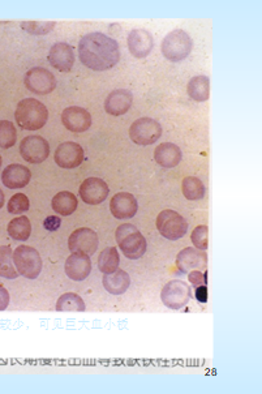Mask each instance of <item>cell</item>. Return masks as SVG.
I'll list each match as a JSON object with an SVG mask.
<instances>
[{"label": "cell", "instance_id": "obj_1", "mask_svg": "<svg viewBox=\"0 0 262 394\" xmlns=\"http://www.w3.org/2000/svg\"><path fill=\"white\" fill-rule=\"evenodd\" d=\"M78 57L85 67L95 72H103L118 64L120 60L119 43L100 32L86 34L78 43Z\"/></svg>", "mask_w": 262, "mask_h": 394}, {"label": "cell", "instance_id": "obj_29", "mask_svg": "<svg viewBox=\"0 0 262 394\" xmlns=\"http://www.w3.org/2000/svg\"><path fill=\"white\" fill-rule=\"evenodd\" d=\"M120 264V256L115 247H107L101 252L98 257V269L103 274H110L119 269Z\"/></svg>", "mask_w": 262, "mask_h": 394}, {"label": "cell", "instance_id": "obj_24", "mask_svg": "<svg viewBox=\"0 0 262 394\" xmlns=\"http://www.w3.org/2000/svg\"><path fill=\"white\" fill-rule=\"evenodd\" d=\"M188 95L196 102H205L210 98V79L208 76H195L186 85Z\"/></svg>", "mask_w": 262, "mask_h": 394}, {"label": "cell", "instance_id": "obj_7", "mask_svg": "<svg viewBox=\"0 0 262 394\" xmlns=\"http://www.w3.org/2000/svg\"><path fill=\"white\" fill-rule=\"evenodd\" d=\"M162 136V126L160 122L152 117H140L129 128V137L136 145L148 146L157 143Z\"/></svg>", "mask_w": 262, "mask_h": 394}, {"label": "cell", "instance_id": "obj_30", "mask_svg": "<svg viewBox=\"0 0 262 394\" xmlns=\"http://www.w3.org/2000/svg\"><path fill=\"white\" fill-rule=\"evenodd\" d=\"M84 299L76 293L63 294L56 302L58 312H85Z\"/></svg>", "mask_w": 262, "mask_h": 394}, {"label": "cell", "instance_id": "obj_8", "mask_svg": "<svg viewBox=\"0 0 262 394\" xmlns=\"http://www.w3.org/2000/svg\"><path fill=\"white\" fill-rule=\"evenodd\" d=\"M192 291L191 287L184 281H169L163 286L161 293V301L167 308L181 310L188 303L191 302Z\"/></svg>", "mask_w": 262, "mask_h": 394}, {"label": "cell", "instance_id": "obj_16", "mask_svg": "<svg viewBox=\"0 0 262 394\" xmlns=\"http://www.w3.org/2000/svg\"><path fill=\"white\" fill-rule=\"evenodd\" d=\"M128 50L137 59L146 58L150 55L154 47V40L149 30L133 29L128 34Z\"/></svg>", "mask_w": 262, "mask_h": 394}, {"label": "cell", "instance_id": "obj_31", "mask_svg": "<svg viewBox=\"0 0 262 394\" xmlns=\"http://www.w3.org/2000/svg\"><path fill=\"white\" fill-rule=\"evenodd\" d=\"M17 141V131L9 120H0V148L9 149Z\"/></svg>", "mask_w": 262, "mask_h": 394}, {"label": "cell", "instance_id": "obj_26", "mask_svg": "<svg viewBox=\"0 0 262 394\" xmlns=\"http://www.w3.org/2000/svg\"><path fill=\"white\" fill-rule=\"evenodd\" d=\"M7 231L13 241L25 242L32 234V222L25 216L17 217L9 222Z\"/></svg>", "mask_w": 262, "mask_h": 394}, {"label": "cell", "instance_id": "obj_38", "mask_svg": "<svg viewBox=\"0 0 262 394\" xmlns=\"http://www.w3.org/2000/svg\"><path fill=\"white\" fill-rule=\"evenodd\" d=\"M9 304L8 290L3 285H0V311L7 310Z\"/></svg>", "mask_w": 262, "mask_h": 394}, {"label": "cell", "instance_id": "obj_3", "mask_svg": "<svg viewBox=\"0 0 262 394\" xmlns=\"http://www.w3.org/2000/svg\"><path fill=\"white\" fill-rule=\"evenodd\" d=\"M115 239L119 248L129 260H138L148 250L144 235L132 224L120 225L115 231Z\"/></svg>", "mask_w": 262, "mask_h": 394}, {"label": "cell", "instance_id": "obj_13", "mask_svg": "<svg viewBox=\"0 0 262 394\" xmlns=\"http://www.w3.org/2000/svg\"><path fill=\"white\" fill-rule=\"evenodd\" d=\"M85 153L81 145L72 141L60 144L55 151L54 160L61 168L72 170L76 168L84 162Z\"/></svg>", "mask_w": 262, "mask_h": 394}, {"label": "cell", "instance_id": "obj_19", "mask_svg": "<svg viewBox=\"0 0 262 394\" xmlns=\"http://www.w3.org/2000/svg\"><path fill=\"white\" fill-rule=\"evenodd\" d=\"M110 210L117 219H131L135 217L138 204L132 193L119 192L111 199Z\"/></svg>", "mask_w": 262, "mask_h": 394}, {"label": "cell", "instance_id": "obj_33", "mask_svg": "<svg viewBox=\"0 0 262 394\" xmlns=\"http://www.w3.org/2000/svg\"><path fill=\"white\" fill-rule=\"evenodd\" d=\"M191 241L197 250L206 251L209 245V227L206 225H200L196 227L191 234Z\"/></svg>", "mask_w": 262, "mask_h": 394}, {"label": "cell", "instance_id": "obj_17", "mask_svg": "<svg viewBox=\"0 0 262 394\" xmlns=\"http://www.w3.org/2000/svg\"><path fill=\"white\" fill-rule=\"evenodd\" d=\"M47 59L52 68L58 69L60 72H69L75 64V52L71 45L58 42L52 45Z\"/></svg>", "mask_w": 262, "mask_h": 394}, {"label": "cell", "instance_id": "obj_2", "mask_svg": "<svg viewBox=\"0 0 262 394\" xmlns=\"http://www.w3.org/2000/svg\"><path fill=\"white\" fill-rule=\"evenodd\" d=\"M15 119L17 124L25 131H38L46 126L49 120V110L42 102L34 98H25L18 102Z\"/></svg>", "mask_w": 262, "mask_h": 394}, {"label": "cell", "instance_id": "obj_12", "mask_svg": "<svg viewBox=\"0 0 262 394\" xmlns=\"http://www.w3.org/2000/svg\"><path fill=\"white\" fill-rule=\"evenodd\" d=\"M80 197L88 205H98L107 199L110 187L101 178H88L80 185Z\"/></svg>", "mask_w": 262, "mask_h": 394}, {"label": "cell", "instance_id": "obj_9", "mask_svg": "<svg viewBox=\"0 0 262 394\" xmlns=\"http://www.w3.org/2000/svg\"><path fill=\"white\" fill-rule=\"evenodd\" d=\"M24 84L26 89L34 94L46 95L52 93V91L56 88V79L49 69L34 67L26 72Z\"/></svg>", "mask_w": 262, "mask_h": 394}, {"label": "cell", "instance_id": "obj_4", "mask_svg": "<svg viewBox=\"0 0 262 394\" xmlns=\"http://www.w3.org/2000/svg\"><path fill=\"white\" fill-rule=\"evenodd\" d=\"M193 47V41L191 35L181 30L175 29L167 34L162 41V54L163 57L172 63H178L189 57Z\"/></svg>", "mask_w": 262, "mask_h": 394}, {"label": "cell", "instance_id": "obj_39", "mask_svg": "<svg viewBox=\"0 0 262 394\" xmlns=\"http://www.w3.org/2000/svg\"><path fill=\"white\" fill-rule=\"evenodd\" d=\"M3 205H4V193L0 190V209L3 208Z\"/></svg>", "mask_w": 262, "mask_h": 394}, {"label": "cell", "instance_id": "obj_15", "mask_svg": "<svg viewBox=\"0 0 262 394\" xmlns=\"http://www.w3.org/2000/svg\"><path fill=\"white\" fill-rule=\"evenodd\" d=\"M177 267L181 273H189L191 270H206L208 255L206 251L197 250L195 247H186L179 252L177 256Z\"/></svg>", "mask_w": 262, "mask_h": 394}, {"label": "cell", "instance_id": "obj_23", "mask_svg": "<svg viewBox=\"0 0 262 394\" xmlns=\"http://www.w3.org/2000/svg\"><path fill=\"white\" fill-rule=\"evenodd\" d=\"M103 287L111 295H121L126 293L131 286V277L126 270L117 269L114 273L103 274Z\"/></svg>", "mask_w": 262, "mask_h": 394}, {"label": "cell", "instance_id": "obj_27", "mask_svg": "<svg viewBox=\"0 0 262 394\" xmlns=\"http://www.w3.org/2000/svg\"><path fill=\"white\" fill-rule=\"evenodd\" d=\"M13 252L9 245H0V277L7 279H15L18 277Z\"/></svg>", "mask_w": 262, "mask_h": 394}, {"label": "cell", "instance_id": "obj_5", "mask_svg": "<svg viewBox=\"0 0 262 394\" xmlns=\"http://www.w3.org/2000/svg\"><path fill=\"white\" fill-rule=\"evenodd\" d=\"M13 262L20 276L35 279L42 272V259L40 252L30 245H18L13 251Z\"/></svg>", "mask_w": 262, "mask_h": 394}, {"label": "cell", "instance_id": "obj_25", "mask_svg": "<svg viewBox=\"0 0 262 394\" xmlns=\"http://www.w3.org/2000/svg\"><path fill=\"white\" fill-rule=\"evenodd\" d=\"M77 207H78L77 197L69 191L56 193L51 200V208L55 213H58L63 217L73 214L76 212Z\"/></svg>", "mask_w": 262, "mask_h": 394}, {"label": "cell", "instance_id": "obj_10", "mask_svg": "<svg viewBox=\"0 0 262 394\" xmlns=\"http://www.w3.org/2000/svg\"><path fill=\"white\" fill-rule=\"evenodd\" d=\"M20 154L29 163H42L50 156V144L41 136H28L20 144Z\"/></svg>", "mask_w": 262, "mask_h": 394}, {"label": "cell", "instance_id": "obj_18", "mask_svg": "<svg viewBox=\"0 0 262 394\" xmlns=\"http://www.w3.org/2000/svg\"><path fill=\"white\" fill-rule=\"evenodd\" d=\"M64 270H66V274L72 281H75V282L84 281L89 277V274L92 272L90 256H88L85 253H80V252H73L66 260Z\"/></svg>", "mask_w": 262, "mask_h": 394}, {"label": "cell", "instance_id": "obj_40", "mask_svg": "<svg viewBox=\"0 0 262 394\" xmlns=\"http://www.w3.org/2000/svg\"><path fill=\"white\" fill-rule=\"evenodd\" d=\"M1 163H3V158H1V156H0V168H1Z\"/></svg>", "mask_w": 262, "mask_h": 394}, {"label": "cell", "instance_id": "obj_14", "mask_svg": "<svg viewBox=\"0 0 262 394\" xmlns=\"http://www.w3.org/2000/svg\"><path fill=\"white\" fill-rule=\"evenodd\" d=\"M61 123L68 131L75 132V134H81V132L88 131L92 126V115L84 108L71 106L63 111Z\"/></svg>", "mask_w": 262, "mask_h": 394}, {"label": "cell", "instance_id": "obj_20", "mask_svg": "<svg viewBox=\"0 0 262 394\" xmlns=\"http://www.w3.org/2000/svg\"><path fill=\"white\" fill-rule=\"evenodd\" d=\"M30 170L20 163H12L3 170L1 182L9 190H20L30 183Z\"/></svg>", "mask_w": 262, "mask_h": 394}, {"label": "cell", "instance_id": "obj_37", "mask_svg": "<svg viewBox=\"0 0 262 394\" xmlns=\"http://www.w3.org/2000/svg\"><path fill=\"white\" fill-rule=\"evenodd\" d=\"M195 296L196 299L200 303L208 302V296H209V293H208V287L206 285L197 286L195 287Z\"/></svg>", "mask_w": 262, "mask_h": 394}, {"label": "cell", "instance_id": "obj_36", "mask_svg": "<svg viewBox=\"0 0 262 394\" xmlns=\"http://www.w3.org/2000/svg\"><path fill=\"white\" fill-rule=\"evenodd\" d=\"M60 224H61V219H60L59 217H56V216H50V217H47V219H44L43 226H44L46 230H49V231H56L60 227Z\"/></svg>", "mask_w": 262, "mask_h": 394}, {"label": "cell", "instance_id": "obj_21", "mask_svg": "<svg viewBox=\"0 0 262 394\" xmlns=\"http://www.w3.org/2000/svg\"><path fill=\"white\" fill-rule=\"evenodd\" d=\"M132 103H133V94L131 91L117 89L107 95L105 101V110L112 117H120L124 115L128 110L131 109Z\"/></svg>", "mask_w": 262, "mask_h": 394}, {"label": "cell", "instance_id": "obj_34", "mask_svg": "<svg viewBox=\"0 0 262 394\" xmlns=\"http://www.w3.org/2000/svg\"><path fill=\"white\" fill-rule=\"evenodd\" d=\"M30 208V202L24 193H16L8 202V212L11 214H23Z\"/></svg>", "mask_w": 262, "mask_h": 394}, {"label": "cell", "instance_id": "obj_11", "mask_svg": "<svg viewBox=\"0 0 262 394\" xmlns=\"http://www.w3.org/2000/svg\"><path fill=\"white\" fill-rule=\"evenodd\" d=\"M98 245H100L98 235L94 230L88 227L77 228L69 235L68 239V248L72 253L80 252L88 256H92L98 250Z\"/></svg>", "mask_w": 262, "mask_h": 394}, {"label": "cell", "instance_id": "obj_22", "mask_svg": "<svg viewBox=\"0 0 262 394\" xmlns=\"http://www.w3.org/2000/svg\"><path fill=\"white\" fill-rule=\"evenodd\" d=\"M183 153L177 144L162 143L154 151V161L162 168H177Z\"/></svg>", "mask_w": 262, "mask_h": 394}, {"label": "cell", "instance_id": "obj_28", "mask_svg": "<svg viewBox=\"0 0 262 394\" xmlns=\"http://www.w3.org/2000/svg\"><path fill=\"white\" fill-rule=\"evenodd\" d=\"M181 191L186 200H191V202L203 200L205 192H206L201 179H198L196 176H186L183 179Z\"/></svg>", "mask_w": 262, "mask_h": 394}, {"label": "cell", "instance_id": "obj_6", "mask_svg": "<svg viewBox=\"0 0 262 394\" xmlns=\"http://www.w3.org/2000/svg\"><path fill=\"white\" fill-rule=\"evenodd\" d=\"M155 226L160 234L169 241H179L188 231L186 219L178 212L171 209L162 210L155 221Z\"/></svg>", "mask_w": 262, "mask_h": 394}, {"label": "cell", "instance_id": "obj_32", "mask_svg": "<svg viewBox=\"0 0 262 394\" xmlns=\"http://www.w3.org/2000/svg\"><path fill=\"white\" fill-rule=\"evenodd\" d=\"M55 21H23L21 28L32 35H46L54 30Z\"/></svg>", "mask_w": 262, "mask_h": 394}, {"label": "cell", "instance_id": "obj_35", "mask_svg": "<svg viewBox=\"0 0 262 394\" xmlns=\"http://www.w3.org/2000/svg\"><path fill=\"white\" fill-rule=\"evenodd\" d=\"M188 281L192 285L197 287V286L208 285V272H200V270H191L188 273Z\"/></svg>", "mask_w": 262, "mask_h": 394}]
</instances>
